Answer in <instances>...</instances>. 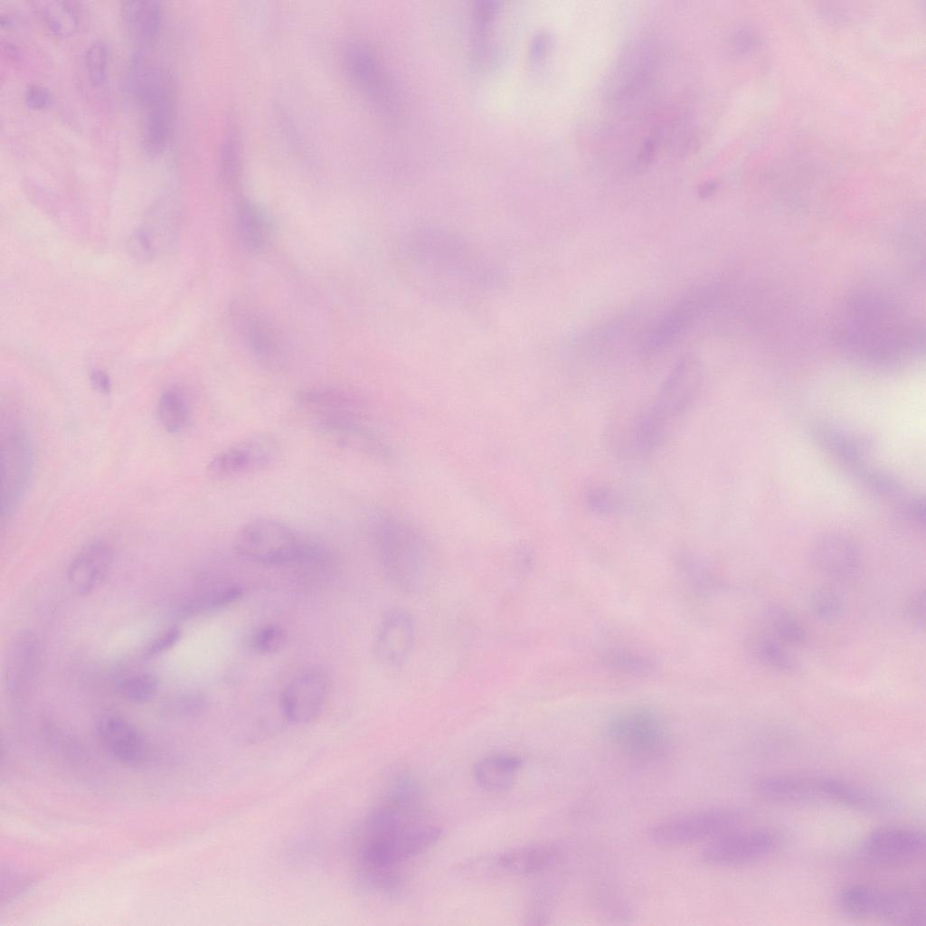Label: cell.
Here are the masks:
<instances>
[{
    "mask_svg": "<svg viewBox=\"0 0 926 926\" xmlns=\"http://www.w3.org/2000/svg\"><path fill=\"white\" fill-rule=\"evenodd\" d=\"M584 501L588 508L598 515H611L621 506V499L612 487L606 485L590 486L584 493Z\"/></svg>",
    "mask_w": 926,
    "mask_h": 926,
    "instance_id": "37",
    "label": "cell"
},
{
    "mask_svg": "<svg viewBox=\"0 0 926 926\" xmlns=\"http://www.w3.org/2000/svg\"><path fill=\"white\" fill-rule=\"evenodd\" d=\"M815 440L855 475L865 466V440L830 422L818 421L812 427Z\"/></svg>",
    "mask_w": 926,
    "mask_h": 926,
    "instance_id": "25",
    "label": "cell"
},
{
    "mask_svg": "<svg viewBox=\"0 0 926 926\" xmlns=\"http://www.w3.org/2000/svg\"><path fill=\"white\" fill-rule=\"evenodd\" d=\"M236 320L255 359L267 369H281L285 364L284 350L272 326L251 310H238Z\"/></svg>",
    "mask_w": 926,
    "mask_h": 926,
    "instance_id": "21",
    "label": "cell"
},
{
    "mask_svg": "<svg viewBox=\"0 0 926 926\" xmlns=\"http://www.w3.org/2000/svg\"><path fill=\"white\" fill-rule=\"evenodd\" d=\"M235 231L243 247L251 252L262 251L271 237V223L261 207L241 199L235 207Z\"/></svg>",
    "mask_w": 926,
    "mask_h": 926,
    "instance_id": "26",
    "label": "cell"
},
{
    "mask_svg": "<svg viewBox=\"0 0 926 926\" xmlns=\"http://www.w3.org/2000/svg\"><path fill=\"white\" fill-rule=\"evenodd\" d=\"M604 663L614 671L631 676H648L656 669V664L650 657L623 648L607 651Z\"/></svg>",
    "mask_w": 926,
    "mask_h": 926,
    "instance_id": "34",
    "label": "cell"
},
{
    "mask_svg": "<svg viewBox=\"0 0 926 926\" xmlns=\"http://www.w3.org/2000/svg\"><path fill=\"white\" fill-rule=\"evenodd\" d=\"M33 456L31 440L24 430L14 426L2 432V524L12 516L27 489Z\"/></svg>",
    "mask_w": 926,
    "mask_h": 926,
    "instance_id": "10",
    "label": "cell"
},
{
    "mask_svg": "<svg viewBox=\"0 0 926 926\" xmlns=\"http://www.w3.org/2000/svg\"><path fill=\"white\" fill-rule=\"evenodd\" d=\"M907 620L914 627L923 628L925 620V594L918 591L907 600L904 608Z\"/></svg>",
    "mask_w": 926,
    "mask_h": 926,
    "instance_id": "43",
    "label": "cell"
},
{
    "mask_svg": "<svg viewBox=\"0 0 926 926\" xmlns=\"http://www.w3.org/2000/svg\"><path fill=\"white\" fill-rule=\"evenodd\" d=\"M564 847L556 842H539L517 846L496 855L493 867L504 874L528 875L546 871L560 864Z\"/></svg>",
    "mask_w": 926,
    "mask_h": 926,
    "instance_id": "19",
    "label": "cell"
},
{
    "mask_svg": "<svg viewBox=\"0 0 926 926\" xmlns=\"http://www.w3.org/2000/svg\"><path fill=\"white\" fill-rule=\"evenodd\" d=\"M605 735L622 757L635 762L660 758L669 738L662 717L646 706L628 707L612 715L605 725Z\"/></svg>",
    "mask_w": 926,
    "mask_h": 926,
    "instance_id": "5",
    "label": "cell"
},
{
    "mask_svg": "<svg viewBox=\"0 0 926 926\" xmlns=\"http://www.w3.org/2000/svg\"><path fill=\"white\" fill-rule=\"evenodd\" d=\"M715 188L716 184L714 182H708L704 184V185L701 188V193H703L704 194H708L709 193L713 192Z\"/></svg>",
    "mask_w": 926,
    "mask_h": 926,
    "instance_id": "48",
    "label": "cell"
},
{
    "mask_svg": "<svg viewBox=\"0 0 926 926\" xmlns=\"http://www.w3.org/2000/svg\"><path fill=\"white\" fill-rule=\"evenodd\" d=\"M295 405L313 421L362 419L364 406L353 392L337 387L317 386L298 391Z\"/></svg>",
    "mask_w": 926,
    "mask_h": 926,
    "instance_id": "16",
    "label": "cell"
},
{
    "mask_svg": "<svg viewBox=\"0 0 926 926\" xmlns=\"http://www.w3.org/2000/svg\"><path fill=\"white\" fill-rule=\"evenodd\" d=\"M763 621L771 636L786 646H802L807 639V632L788 608L780 604H770L763 612Z\"/></svg>",
    "mask_w": 926,
    "mask_h": 926,
    "instance_id": "32",
    "label": "cell"
},
{
    "mask_svg": "<svg viewBox=\"0 0 926 926\" xmlns=\"http://www.w3.org/2000/svg\"><path fill=\"white\" fill-rule=\"evenodd\" d=\"M134 93L142 109V144L150 156L165 149L172 124V99L165 72L156 66L137 65Z\"/></svg>",
    "mask_w": 926,
    "mask_h": 926,
    "instance_id": "7",
    "label": "cell"
},
{
    "mask_svg": "<svg viewBox=\"0 0 926 926\" xmlns=\"http://www.w3.org/2000/svg\"><path fill=\"white\" fill-rule=\"evenodd\" d=\"M240 156L237 143L231 137L225 142L222 153V173L229 186L236 185L240 175Z\"/></svg>",
    "mask_w": 926,
    "mask_h": 926,
    "instance_id": "41",
    "label": "cell"
},
{
    "mask_svg": "<svg viewBox=\"0 0 926 926\" xmlns=\"http://www.w3.org/2000/svg\"><path fill=\"white\" fill-rule=\"evenodd\" d=\"M181 630L172 627L156 637L145 648L146 657H154L172 648L180 639Z\"/></svg>",
    "mask_w": 926,
    "mask_h": 926,
    "instance_id": "42",
    "label": "cell"
},
{
    "mask_svg": "<svg viewBox=\"0 0 926 926\" xmlns=\"http://www.w3.org/2000/svg\"><path fill=\"white\" fill-rule=\"evenodd\" d=\"M97 733L105 751L125 766L139 767L149 758V745L145 736L122 717L101 716L97 722Z\"/></svg>",
    "mask_w": 926,
    "mask_h": 926,
    "instance_id": "14",
    "label": "cell"
},
{
    "mask_svg": "<svg viewBox=\"0 0 926 926\" xmlns=\"http://www.w3.org/2000/svg\"><path fill=\"white\" fill-rule=\"evenodd\" d=\"M204 698L198 694H187L174 699L170 703V709L181 715H190L199 713L204 706Z\"/></svg>",
    "mask_w": 926,
    "mask_h": 926,
    "instance_id": "44",
    "label": "cell"
},
{
    "mask_svg": "<svg viewBox=\"0 0 926 926\" xmlns=\"http://www.w3.org/2000/svg\"><path fill=\"white\" fill-rule=\"evenodd\" d=\"M127 247L129 254L141 261L151 260L157 250L156 241L146 227L139 228L130 234Z\"/></svg>",
    "mask_w": 926,
    "mask_h": 926,
    "instance_id": "40",
    "label": "cell"
},
{
    "mask_svg": "<svg viewBox=\"0 0 926 926\" xmlns=\"http://www.w3.org/2000/svg\"><path fill=\"white\" fill-rule=\"evenodd\" d=\"M810 609L818 620L833 624L843 617L844 601L834 588L820 586L811 592Z\"/></svg>",
    "mask_w": 926,
    "mask_h": 926,
    "instance_id": "35",
    "label": "cell"
},
{
    "mask_svg": "<svg viewBox=\"0 0 926 926\" xmlns=\"http://www.w3.org/2000/svg\"><path fill=\"white\" fill-rule=\"evenodd\" d=\"M521 765L522 761L516 756L493 755L475 765L474 777L484 789L503 792L512 788Z\"/></svg>",
    "mask_w": 926,
    "mask_h": 926,
    "instance_id": "29",
    "label": "cell"
},
{
    "mask_svg": "<svg viewBox=\"0 0 926 926\" xmlns=\"http://www.w3.org/2000/svg\"><path fill=\"white\" fill-rule=\"evenodd\" d=\"M701 383L702 373L698 363L693 358L681 360L670 372L656 400L646 411L670 430L676 419L685 413L694 402Z\"/></svg>",
    "mask_w": 926,
    "mask_h": 926,
    "instance_id": "13",
    "label": "cell"
},
{
    "mask_svg": "<svg viewBox=\"0 0 926 926\" xmlns=\"http://www.w3.org/2000/svg\"><path fill=\"white\" fill-rule=\"evenodd\" d=\"M836 905L846 915L858 919L903 925H923L925 920L922 896L905 888L848 885L836 895Z\"/></svg>",
    "mask_w": 926,
    "mask_h": 926,
    "instance_id": "4",
    "label": "cell"
},
{
    "mask_svg": "<svg viewBox=\"0 0 926 926\" xmlns=\"http://www.w3.org/2000/svg\"><path fill=\"white\" fill-rule=\"evenodd\" d=\"M24 100L28 108L43 109L49 105L51 96L45 87L38 84H30L24 89Z\"/></svg>",
    "mask_w": 926,
    "mask_h": 926,
    "instance_id": "45",
    "label": "cell"
},
{
    "mask_svg": "<svg viewBox=\"0 0 926 926\" xmlns=\"http://www.w3.org/2000/svg\"><path fill=\"white\" fill-rule=\"evenodd\" d=\"M367 524L375 556L392 583L406 592L426 589L432 580V568L424 539L384 514H373Z\"/></svg>",
    "mask_w": 926,
    "mask_h": 926,
    "instance_id": "3",
    "label": "cell"
},
{
    "mask_svg": "<svg viewBox=\"0 0 926 926\" xmlns=\"http://www.w3.org/2000/svg\"><path fill=\"white\" fill-rule=\"evenodd\" d=\"M743 824V815L732 808H707L671 816L652 825L649 840L657 846H680L713 839Z\"/></svg>",
    "mask_w": 926,
    "mask_h": 926,
    "instance_id": "8",
    "label": "cell"
},
{
    "mask_svg": "<svg viewBox=\"0 0 926 926\" xmlns=\"http://www.w3.org/2000/svg\"><path fill=\"white\" fill-rule=\"evenodd\" d=\"M286 643V632L277 624H267L259 628L252 637L251 646L259 653L272 654L279 651Z\"/></svg>",
    "mask_w": 926,
    "mask_h": 926,
    "instance_id": "39",
    "label": "cell"
},
{
    "mask_svg": "<svg viewBox=\"0 0 926 926\" xmlns=\"http://www.w3.org/2000/svg\"><path fill=\"white\" fill-rule=\"evenodd\" d=\"M831 331L841 352L871 368H897L923 352L918 320L896 302L871 292L846 298L833 315Z\"/></svg>",
    "mask_w": 926,
    "mask_h": 926,
    "instance_id": "2",
    "label": "cell"
},
{
    "mask_svg": "<svg viewBox=\"0 0 926 926\" xmlns=\"http://www.w3.org/2000/svg\"><path fill=\"white\" fill-rule=\"evenodd\" d=\"M38 651L37 639L31 634H22L13 642L6 663V683L11 693L17 694L25 688L33 676Z\"/></svg>",
    "mask_w": 926,
    "mask_h": 926,
    "instance_id": "28",
    "label": "cell"
},
{
    "mask_svg": "<svg viewBox=\"0 0 926 926\" xmlns=\"http://www.w3.org/2000/svg\"><path fill=\"white\" fill-rule=\"evenodd\" d=\"M547 46V38L545 35H539L534 43L533 52L534 57L541 56L543 52L545 51Z\"/></svg>",
    "mask_w": 926,
    "mask_h": 926,
    "instance_id": "47",
    "label": "cell"
},
{
    "mask_svg": "<svg viewBox=\"0 0 926 926\" xmlns=\"http://www.w3.org/2000/svg\"><path fill=\"white\" fill-rule=\"evenodd\" d=\"M31 5L45 27L55 36L66 38L77 31L79 18L72 3L40 0L33 1Z\"/></svg>",
    "mask_w": 926,
    "mask_h": 926,
    "instance_id": "30",
    "label": "cell"
},
{
    "mask_svg": "<svg viewBox=\"0 0 926 926\" xmlns=\"http://www.w3.org/2000/svg\"><path fill=\"white\" fill-rule=\"evenodd\" d=\"M113 552L103 541L85 545L71 562L67 577L71 588L80 595H88L98 589L107 578L112 565Z\"/></svg>",
    "mask_w": 926,
    "mask_h": 926,
    "instance_id": "23",
    "label": "cell"
},
{
    "mask_svg": "<svg viewBox=\"0 0 926 926\" xmlns=\"http://www.w3.org/2000/svg\"><path fill=\"white\" fill-rule=\"evenodd\" d=\"M925 847V835L919 828L885 826L866 836L862 843L861 855L874 866L901 867L921 860Z\"/></svg>",
    "mask_w": 926,
    "mask_h": 926,
    "instance_id": "11",
    "label": "cell"
},
{
    "mask_svg": "<svg viewBox=\"0 0 926 926\" xmlns=\"http://www.w3.org/2000/svg\"><path fill=\"white\" fill-rule=\"evenodd\" d=\"M159 682L151 673L129 676L118 683V691L125 699L134 703H145L157 692Z\"/></svg>",
    "mask_w": 926,
    "mask_h": 926,
    "instance_id": "36",
    "label": "cell"
},
{
    "mask_svg": "<svg viewBox=\"0 0 926 926\" xmlns=\"http://www.w3.org/2000/svg\"><path fill=\"white\" fill-rule=\"evenodd\" d=\"M157 415L166 431L181 432L189 420V406L184 393L176 388L164 391L158 400Z\"/></svg>",
    "mask_w": 926,
    "mask_h": 926,
    "instance_id": "33",
    "label": "cell"
},
{
    "mask_svg": "<svg viewBox=\"0 0 926 926\" xmlns=\"http://www.w3.org/2000/svg\"><path fill=\"white\" fill-rule=\"evenodd\" d=\"M90 381L93 388L100 393L108 394L112 389V382L109 374L100 370L93 369L90 374Z\"/></svg>",
    "mask_w": 926,
    "mask_h": 926,
    "instance_id": "46",
    "label": "cell"
},
{
    "mask_svg": "<svg viewBox=\"0 0 926 926\" xmlns=\"http://www.w3.org/2000/svg\"><path fill=\"white\" fill-rule=\"evenodd\" d=\"M420 791L397 778L367 814L355 845V869L368 887L392 893L402 883V865L423 854L441 836L424 811Z\"/></svg>",
    "mask_w": 926,
    "mask_h": 926,
    "instance_id": "1",
    "label": "cell"
},
{
    "mask_svg": "<svg viewBox=\"0 0 926 926\" xmlns=\"http://www.w3.org/2000/svg\"><path fill=\"white\" fill-rule=\"evenodd\" d=\"M416 622L402 608L389 610L382 619L375 638L377 658L386 666L398 667L409 658L414 647Z\"/></svg>",
    "mask_w": 926,
    "mask_h": 926,
    "instance_id": "18",
    "label": "cell"
},
{
    "mask_svg": "<svg viewBox=\"0 0 926 926\" xmlns=\"http://www.w3.org/2000/svg\"><path fill=\"white\" fill-rule=\"evenodd\" d=\"M326 696V677L320 672H306L284 688L280 698L282 713L291 723H309L322 712Z\"/></svg>",
    "mask_w": 926,
    "mask_h": 926,
    "instance_id": "15",
    "label": "cell"
},
{
    "mask_svg": "<svg viewBox=\"0 0 926 926\" xmlns=\"http://www.w3.org/2000/svg\"><path fill=\"white\" fill-rule=\"evenodd\" d=\"M306 538L278 519L258 517L244 524L233 539V549L241 558L265 565L296 564Z\"/></svg>",
    "mask_w": 926,
    "mask_h": 926,
    "instance_id": "6",
    "label": "cell"
},
{
    "mask_svg": "<svg viewBox=\"0 0 926 926\" xmlns=\"http://www.w3.org/2000/svg\"><path fill=\"white\" fill-rule=\"evenodd\" d=\"M278 455L279 446L272 437L251 436L216 453L207 465V472L217 480L241 477L267 468Z\"/></svg>",
    "mask_w": 926,
    "mask_h": 926,
    "instance_id": "12",
    "label": "cell"
},
{
    "mask_svg": "<svg viewBox=\"0 0 926 926\" xmlns=\"http://www.w3.org/2000/svg\"><path fill=\"white\" fill-rule=\"evenodd\" d=\"M108 55V46L103 40H94L87 47L85 65L89 80L94 87L101 86L107 79Z\"/></svg>",
    "mask_w": 926,
    "mask_h": 926,
    "instance_id": "38",
    "label": "cell"
},
{
    "mask_svg": "<svg viewBox=\"0 0 926 926\" xmlns=\"http://www.w3.org/2000/svg\"><path fill=\"white\" fill-rule=\"evenodd\" d=\"M313 427L324 439L338 447L372 456L385 455L382 440L362 419L317 420L313 421Z\"/></svg>",
    "mask_w": 926,
    "mask_h": 926,
    "instance_id": "24",
    "label": "cell"
},
{
    "mask_svg": "<svg viewBox=\"0 0 926 926\" xmlns=\"http://www.w3.org/2000/svg\"><path fill=\"white\" fill-rule=\"evenodd\" d=\"M123 24L130 36L141 46L151 44L156 38L161 23L158 1H124L120 5Z\"/></svg>",
    "mask_w": 926,
    "mask_h": 926,
    "instance_id": "27",
    "label": "cell"
},
{
    "mask_svg": "<svg viewBox=\"0 0 926 926\" xmlns=\"http://www.w3.org/2000/svg\"><path fill=\"white\" fill-rule=\"evenodd\" d=\"M748 647L756 661L770 669L789 673L798 666V662L787 646L771 635L752 636Z\"/></svg>",
    "mask_w": 926,
    "mask_h": 926,
    "instance_id": "31",
    "label": "cell"
},
{
    "mask_svg": "<svg viewBox=\"0 0 926 926\" xmlns=\"http://www.w3.org/2000/svg\"><path fill=\"white\" fill-rule=\"evenodd\" d=\"M812 566L824 576L848 581L856 577L862 567V555L858 546L840 534H828L818 538L810 549Z\"/></svg>",
    "mask_w": 926,
    "mask_h": 926,
    "instance_id": "17",
    "label": "cell"
},
{
    "mask_svg": "<svg viewBox=\"0 0 926 926\" xmlns=\"http://www.w3.org/2000/svg\"><path fill=\"white\" fill-rule=\"evenodd\" d=\"M780 837L770 828L740 827L706 843L702 861L713 866H738L771 855L780 846Z\"/></svg>",
    "mask_w": 926,
    "mask_h": 926,
    "instance_id": "9",
    "label": "cell"
},
{
    "mask_svg": "<svg viewBox=\"0 0 926 926\" xmlns=\"http://www.w3.org/2000/svg\"><path fill=\"white\" fill-rule=\"evenodd\" d=\"M344 63L355 85L376 105L390 107V90L375 56L364 46L352 43L344 52Z\"/></svg>",
    "mask_w": 926,
    "mask_h": 926,
    "instance_id": "20",
    "label": "cell"
},
{
    "mask_svg": "<svg viewBox=\"0 0 926 926\" xmlns=\"http://www.w3.org/2000/svg\"><path fill=\"white\" fill-rule=\"evenodd\" d=\"M809 795L810 801L826 800L860 811L875 812L885 806L872 790L831 776H809Z\"/></svg>",
    "mask_w": 926,
    "mask_h": 926,
    "instance_id": "22",
    "label": "cell"
}]
</instances>
